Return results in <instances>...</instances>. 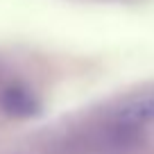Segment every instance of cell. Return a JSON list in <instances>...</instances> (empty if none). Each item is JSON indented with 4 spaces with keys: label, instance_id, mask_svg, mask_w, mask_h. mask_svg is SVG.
Wrapping results in <instances>:
<instances>
[{
    "label": "cell",
    "instance_id": "1",
    "mask_svg": "<svg viewBox=\"0 0 154 154\" xmlns=\"http://www.w3.org/2000/svg\"><path fill=\"white\" fill-rule=\"evenodd\" d=\"M109 118L129 122V125H138V127H143L145 122H152L154 120V91H145V93H136V95L125 97L111 109Z\"/></svg>",
    "mask_w": 154,
    "mask_h": 154
},
{
    "label": "cell",
    "instance_id": "2",
    "mask_svg": "<svg viewBox=\"0 0 154 154\" xmlns=\"http://www.w3.org/2000/svg\"><path fill=\"white\" fill-rule=\"evenodd\" d=\"M0 106L11 118H32L38 113L36 95L20 84H11L0 93Z\"/></svg>",
    "mask_w": 154,
    "mask_h": 154
}]
</instances>
